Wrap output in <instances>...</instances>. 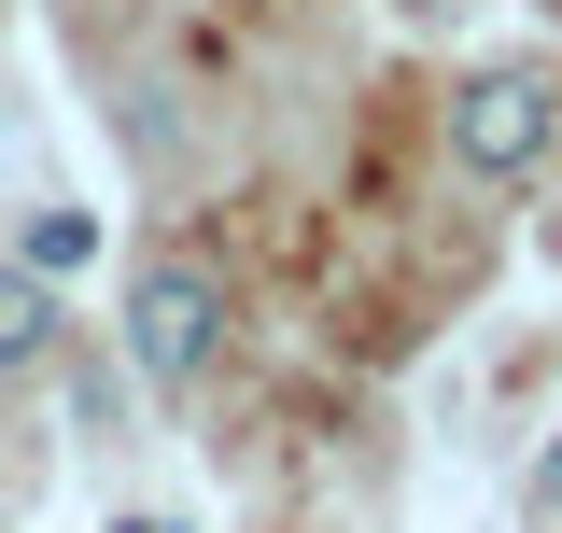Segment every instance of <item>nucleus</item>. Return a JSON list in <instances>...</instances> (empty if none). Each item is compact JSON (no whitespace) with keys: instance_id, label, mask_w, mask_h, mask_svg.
Here are the masks:
<instances>
[{"instance_id":"1","label":"nucleus","mask_w":562,"mask_h":533,"mask_svg":"<svg viewBox=\"0 0 562 533\" xmlns=\"http://www.w3.org/2000/svg\"><path fill=\"white\" fill-rule=\"evenodd\" d=\"M450 155H464V183H535L562 155V84L520 70V57L464 70V84H450Z\"/></svg>"},{"instance_id":"5","label":"nucleus","mask_w":562,"mask_h":533,"mask_svg":"<svg viewBox=\"0 0 562 533\" xmlns=\"http://www.w3.org/2000/svg\"><path fill=\"white\" fill-rule=\"evenodd\" d=\"M520 520H535V533H562V435L535 450V477H520Z\"/></svg>"},{"instance_id":"6","label":"nucleus","mask_w":562,"mask_h":533,"mask_svg":"<svg viewBox=\"0 0 562 533\" xmlns=\"http://www.w3.org/2000/svg\"><path fill=\"white\" fill-rule=\"evenodd\" d=\"M113 533H169V520H113Z\"/></svg>"},{"instance_id":"4","label":"nucleus","mask_w":562,"mask_h":533,"mask_svg":"<svg viewBox=\"0 0 562 533\" xmlns=\"http://www.w3.org/2000/svg\"><path fill=\"white\" fill-rule=\"evenodd\" d=\"M14 253L43 266V281H85V266H99V211H85V197H43V211H29V239H14Z\"/></svg>"},{"instance_id":"2","label":"nucleus","mask_w":562,"mask_h":533,"mask_svg":"<svg viewBox=\"0 0 562 533\" xmlns=\"http://www.w3.org/2000/svg\"><path fill=\"white\" fill-rule=\"evenodd\" d=\"M127 365L155 379V394H198L211 365H225V281H211L198 253H140V281H127Z\"/></svg>"},{"instance_id":"7","label":"nucleus","mask_w":562,"mask_h":533,"mask_svg":"<svg viewBox=\"0 0 562 533\" xmlns=\"http://www.w3.org/2000/svg\"><path fill=\"white\" fill-rule=\"evenodd\" d=\"M549 14H562V0H549Z\"/></svg>"},{"instance_id":"3","label":"nucleus","mask_w":562,"mask_h":533,"mask_svg":"<svg viewBox=\"0 0 562 533\" xmlns=\"http://www.w3.org/2000/svg\"><path fill=\"white\" fill-rule=\"evenodd\" d=\"M57 337H70V281H43V266L14 253V266H0V379L57 365Z\"/></svg>"}]
</instances>
